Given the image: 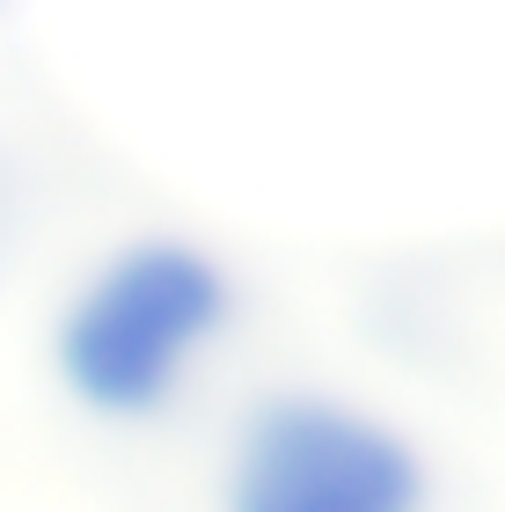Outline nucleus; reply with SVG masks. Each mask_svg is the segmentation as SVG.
Returning <instances> with one entry per match:
<instances>
[{
  "label": "nucleus",
  "mask_w": 505,
  "mask_h": 512,
  "mask_svg": "<svg viewBox=\"0 0 505 512\" xmlns=\"http://www.w3.org/2000/svg\"><path fill=\"white\" fill-rule=\"evenodd\" d=\"M227 322V278L205 249L147 235L110 249L52 330V366L66 395L96 417H154L198 374L205 344Z\"/></svg>",
  "instance_id": "obj_1"
},
{
  "label": "nucleus",
  "mask_w": 505,
  "mask_h": 512,
  "mask_svg": "<svg viewBox=\"0 0 505 512\" xmlns=\"http://www.w3.org/2000/svg\"><path fill=\"white\" fill-rule=\"evenodd\" d=\"M220 512H425V454L344 395H264L227 439Z\"/></svg>",
  "instance_id": "obj_2"
}]
</instances>
